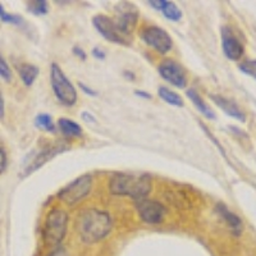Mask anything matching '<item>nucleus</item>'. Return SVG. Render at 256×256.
<instances>
[{
  "mask_svg": "<svg viewBox=\"0 0 256 256\" xmlns=\"http://www.w3.org/2000/svg\"><path fill=\"white\" fill-rule=\"evenodd\" d=\"M152 177L146 173H116L110 178L109 190L113 195L145 198L152 191Z\"/></svg>",
  "mask_w": 256,
  "mask_h": 256,
  "instance_id": "f257e3e1",
  "label": "nucleus"
},
{
  "mask_svg": "<svg viewBox=\"0 0 256 256\" xmlns=\"http://www.w3.org/2000/svg\"><path fill=\"white\" fill-rule=\"evenodd\" d=\"M113 220L106 212L88 209L80 218V234L84 244H96L110 233Z\"/></svg>",
  "mask_w": 256,
  "mask_h": 256,
  "instance_id": "f03ea898",
  "label": "nucleus"
},
{
  "mask_svg": "<svg viewBox=\"0 0 256 256\" xmlns=\"http://www.w3.org/2000/svg\"><path fill=\"white\" fill-rule=\"evenodd\" d=\"M68 226V214L59 208H54L46 216L42 236L50 246H56L63 241Z\"/></svg>",
  "mask_w": 256,
  "mask_h": 256,
  "instance_id": "7ed1b4c3",
  "label": "nucleus"
},
{
  "mask_svg": "<svg viewBox=\"0 0 256 256\" xmlns=\"http://www.w3.org/2000/svg\"><path fill=\"white\" fill-rule=\"evenodd\" d=\"M50 82H52V91L56 94V99L62 104L67 105V106H72L76 104V88L56 63H52V68H50Z\"/></svg>",
  "mask_w": 256,
  "mask_h": 256,
  "instance_id": "20e7f679",
  "label": "nucleus"
},
{
  "mask_svg": "<svg viewBox=\"0 0 256 256\" xmlns=\"http://www.w3.org/2000/svg\"><path fill=\"white\" fill-rule=\"evenodd\" d=\"M92 24L95 30L106 41H110L113 44H120L128 46L132 44V36L126 35L116 26L113 18H109L104 14H96L92 18Z\"/></svg>",
  "mask_w": 256,
  "mask_h": 256,
  "instance_id": "39448f33",
  "label": "nucleus"
},
{
  "mask_svg": "<svg viewBox=\"0 0 256 256\" xmlns=\"http://www.w3.org/2000/svg\"><path fill=\"white\" fill-rule=\"evenodd\" d=\"M92 187V177L90 174H84L70 182L67 187L60 190L58 198L67 205H74L88 196Z\"/></svg>",
  "mask_w": 256,
  "mask_h": 256,
  "instance_id": "423d86ee",
  "label": "nucleus"
},
{
  "mask_svg": "<svg viewBox=\"0 0 256 256\" xmlns=\"http://www.w3.org/2000/svg\"><path fill=\"white\" fill-rule=\"evenodd\" d=\"M141 38L145 41V44L152 46L160 54H166L172 49L173 41L166 30L160 28L158 26H148L141 31Z\"/></svg>",
  "mask_w": 256,
  "mask_h": 256,
  "instance_id": "0eeeda50",
  "label": "nucleus"
},
{
  "mask_svg": "<svg viewBox=\"0 0 256 256\" xmlns=\"http://www.w3.org/2000/svg\"><path fill=\"white\" fill-rule=\"evenodd\" d=\"M136 209L140 218L148 224L162 223L166 216V208L162 202L152 198L136 200Z\"/></svg>",
  "mask_w": 256,
  "mask_h": 256,
  "instance_id": "6e6552de",
  "label": "nucleus"
},
{
  "mask_svg": "<svg viewBox=\"0 0 256 256\" xmlns=\"http://www.w3.org/2000/svg\"><path fill=\"white\" fill-rule=\"evenodd\" d=\"M113 20L123 34L132 36V32L138 20V10L134 4L127 2L116 4V17Z\"/></svg>",
  "mask_w": 256,
  "mask_h": 256,
  "instance_id": "1a4fd4ad",
  "label": "nucleus"
},
{
  "mask_svg": "<svg viewBox=\"0 0 256 256\" xmlns=\"http://www.w3.org/2000/svg\"><path fill=\"white\" fill-rule=\"evenodd\" d=\"M159 74L163 77L164 81L178 88H184L187 86V74L184 68L177 62L172 59H166L158 67Z\"/></svg>",
  "mask_w": 256,
  "mask_h": 256,
  "instance_id": "9d476101",
  "label": "nucleus"
},
{
  "mask_svg": "<svg viewBox=\"0 0 256 256\" xmlns=\"http://www.w3.org/2000/svg\"><path fill=\"white\" fill-rule=\"evenodd\" d=\"M222 34V48L224 56L230 60H238L244 56V45L241 41L234 36L232 30L227 26H223L220 30Z\"/></svg>",
  "mask_w": 256,
  "mask_h": 256,
  "instance_id": "9b49d317",
  "label": "nucleus"
},
{
  "mask_svg": "<svg viewBox=\"0 0 256 256\" xmlns=\"http://www.w3.org/2000/svg\"><path fill=\"white\" fill-rule=\"evenodd\" d=\"M64 150H67V146L60 142L54 144V145H50L48 146V148H45L44 150L38 152V154L32 159L31 163L24 169V174L22 176H30L32 172H35V170H38L40 166H44L46 162H49L50 159H52L56 155L63 152Z\"/></svg>",
  "mask_w": 256,
  "mask_h": 256,
  "instance_id": "f8f14e48",
  "label": "nucleus"
},
{
  "mask_svg": "<svg viewBox=\"0 0 256 256\" xmlns=\"http://www.w3.org/2000/svg\"><path fill=\"white\" fill-rule=\"evenodd\" d=\"M210 99L216 102L219 108H220L224 113L227 114V116H230V118H234V120H240V122L242 123L246 120V116H244V113L241 110V108L237 105L236 102L227 99V98H224V96L214 95V94L210 95Z\"/></svg>",
  "mask_w": 256,
  "mask_h": 256,
  "instance_id": "ddd939ff",
  "label": "nucleus"
},
{
  "mask_svg": "<svg viewBox=\"0 0 256 256\" xmlns=\"http://www.w3.org/2000/svg\"><path fill=\"white\" fill-rule=\"evenodd\" d=\"M216 212H218L219 216L223 219L227 226L230 227V230H232V233L234 236H240L242 233V220L238 216H236L234 212H230L227 206L224 204H218L216 206Z\"/></svg>",
  "mask_w": 256,
  "mask_h": 256,
  "instance_id": "4468645a",
  "label": "nucleus"
},
{
  "mask_svg": "<svg viewBox=\"0 0 256 256\" xmlns=\"http://www.w3.org/2000/svg\"><path fill=\"white\" fill-rule=\"evenodd\" d=\"M187 96H188V99L194 102V105H195L196 108L200 110V113L204 114V116H206V118H209V120H216V113H214V110H212L209 105L202 100V98L198 95V92L195 88H190V90L187 91Z\"/></svg>",
  "mask_w": 256,
  "mask_h": 256,
  "instance_id": "2eb2a0df",
  "label": "nucleus"
},
{
  "mask_svg": "<svg viewBox=\"0 0 256 256\" xmlns=\"http://www.w3.org/2000/svg\"><path fill=\"white\" fill-rule=\"evenodd\" d=\"M58 127L66 137H80L82 134L81 126L68 118H60L58 120Z\"/></svg>",
  "mask_w": 256,
  "mask_h": 256,
  "instance_id": "dca6fc26",
  "label": "nucleus"
},
{
  "mask_svg": "<svg viewBox=\"0 0 256 256\" xmlns=\"http://www.w3.org/2000/svg\"><path fill=\"white\" fill-rule=\"evenodd\" d=\"M18 72H20V77L22 80L24 84H26L27 88L32 86L35 80L38 78V67L34 66V64H24V66H20L18 68Z\"/></svg>",
  "mask_w": 256,
  "mask_h": 256,
  "instance_id": "f3484780",
  "label": "nucleus"
},
{
  "mask_svg": "<svg viewBox=\"0 0 256 256\" xmlns=\"http://www.w3.org/2000/svg\"><path fill=\"white\" fill-rule=\"evenodd\" d=\"M158 95L163 102H166V104L173 105V106H184V100L178 95L177 92H174L173 90L168 88H164V86H160L158 88Z\"/></svg>",
  "mask_w": 256,
  "mask_h": 256,
  "instance_id": "a211bd4d",
  "label": "nucleus"
},
{
  "mask_svg": "<svg viewBox=\"0 0 256 256\" xmlns=\"http://www.w3.org/2000/svg\"><path fill=\"white\" fill-rule=\"evenodd\" d=\"M27 10L34 16H44L49 12V4L45 0H34L27 3Z\"/></svg>",
  "mask_w": 256,
  "mask_h": 256,
  "instance_id": "6ab92c4d",
  "label": "nucleus"
},
{
  "mask_svg": "<svg viewBox=\"0 0 256 256\" xmlns=\"http://www.w3.org/2000/svg\"><path fill=\"white\" fill-rule=\"evenodd\" d=\"M164 17L169 20H173V22H178V20L182 18V12L180 9L176 6L173 2H166V6L162 9Z\"/></svg>",
  "mask_w": 256,
  "mask_h": 256,
  "instance_id": "aec40b11",
  "label": "nucleus"
},
{
  "mask_svg": "<svg viewBox=\"0 0 256 256\" xmlns=\"http://www.w3.org/2000/svg\"><path fill=\"white\" fill-rule=\"evenodd\" d=\"M35 124L36 127H38L40 130H44V131H56V124L52 122V116H49V114H38L35 118Z\"/></svg>",
  "mask_w": 256,
  "mask_h": 256,
  "instance_id": "412c9836",
  "label": "nucleus"
},
{
  "mask_svg": "<svg viewBox=\"0 0 256 256\" xmlns=\"http://www.w3.org/2000/svg\"><path fill=\"white\" fill-rule=\"evenodd\" d=\"M0 14H2V20L4 24H20L24 22L22 17L20 14H10V13L4 10V6H0Z\"/></svg>",
  "mask_w": 256,
  "mask_h": 256,
  "instance_id": "4be33fe9",
  "label": "nucleus"
},
{
  "mask_svg": "<svg viewBox=\"0 0 256 256\" xmlns=\"http://www.w3.org/2000/svg\"><path fill=\"white\" fill-rule=\"evenodd\" d=\"M240 70L256 80V60H246L240 64Z\"/></svg>",
  "mask_w": 256,
  "mask_h": 256,
  "instance_id": "5701e85b",
  "label": "nucleus"
},
{
  "mask_svg": "<svg viewBox=\"0 0 256 256\" xmlns=\"http://www.w3.org/2000/svg\"><path fill=\"white\" fill-rule=\"evenodd\" d=\"M0 74H2V78L6 82L12 81V70L9 68L8 63L6 62L4 56L0 58Z\"/></svg>",
  "mask_w": 256,
  "mask_h": 256,
  "instance_id": "b1692460",
  "label": "nucleus"
},
{
  "mask_svg": "<svg viewBox=\"0 0 256 256\" xmlns=\"http://www.w3.org/2000/svg\"><path fill=\"white\" fill-rule=\"evenodd\" d=\"M0 155H2V164H0V173H4L6 169V163H8V160H6V152L4 150V148L2 146L0 148Z\"/></svg>",
  "mask_w": 256,
  "mask_h": 256,
  "instance_id": "393cba45",
  "label": "nucleus"
},
{
  "mask_svg": "<svg viewBox=\"0 0 256 256\" xmlns=\"http://www.w3.org/2000/svg\"><path fill=\"white\" fill-rule=\"evenodd\" d=\"M148 4L152 6L154 9H158V10H162V9L166 6V0H150Z\"/></svg>",
  "mask_w": 256,
  "mask_h": 256,
  "instance_id": "a878e982",
  "label": "nucleus"
},
{
  "mask_svg": "<svg viewBox=\"0 0 256 256\" xmlns=\"http://www.w3.org/2000/svg\"><path fill=\"white\" fill-rule=\"evenodd\" d=\"M92 52V56H95L96 59H100V60H104L105 56H105L104 50H102V48H99V46L94 48L92 52Z\"/></svg>",
  "mask_w": 256,
  "mask_h": 256,
  "instance_id": "bb28decb",
  "label": "nucleus"
},
{
  "mask_svg": "<svg viewBox=\"0 0 256 256\" xmlns=\"http://www.w3.org/2000/svg\"><path fill=\"white\" fill-rule=\"evenodd\" d=\"M78 86H80V88H81V90L84 91V94H88V96H96V95H98V92H96V91H94L92 88H90L88 86H86L84 82H78Z\"/></svg>",
  "mask_w": 256,
  "mask_h": 256,
  "instance_id": "cd10ccee",
  "label": "nucleus"
},
{
  "mask_svg": "<svg viewBox=\"0 0 256 256\" xmlns=\"http://www.w3.org/2000/svg\"><path fill=\"white\" fill-rule=\"evenodd\" d=\"M72 52H73V54L78 56L80 59H82V60H86V52H84V49H82V48L73 46Z\"/></svg>",
  "mask_w": 256,
  "mask_h": 256,
  "instance_id": "c85d7f7f",
  "label": "nucleus"
},
{
  "mask_svg": "<svg viewBox=\"0 0 256 256\" xmlns=\"http://www.w3.org/2000/svg\"><path fill=\"white\" fill-rule=\"evenodd\" d=\"M134 95L140 96L142 99H152V95L148 92H145V91H141V90H136L134 91Z\"/></svg>",
  "mask_w": 256,
  "mask_h": 256,
  "instance_id": "c756f323",
  "label": "nucleus"
},
{
  "mask_svg": "<svg viewBox=\"0 0 256 256\" xmlns=\"http://www.w3.org/2000/svg\"><path fill=\"white\" fill-rule=\"evenodd\" d=\"M82 118H84V120H86V122L95 123V120H94L92 114L88 113V112H84V113H82Z\"/></svg>",
  "mask_w": 256,
  "mask_h": 256,
  "instance_id": "7c9ffc66",
  "label": "nucleus"
},
{
  "mask_svg": "<svg viewBox=\"0 0 256 256\" xmlns=\"http://www.w3.org/2000/svg\"><path fill=\"white\" fill-rule=\"evenodd\" d=\"M50 256H67V252H66V250H64V248H56V251H54V252L52 254V255Z\"/></svg>",
  "mask_w": 256,
  "mask_h": 256,
  "instance_id": "2f4dec72",
  "label": "nucleus"
},
{
  "mask_svg": "<svg viewBox=\"0 0 256 256\" xmlns=\"http://www.w3.org/2000/svg\"><path fill=\"white\" fill-rule=\"evenodd\" d=\"M0 116H2V120L4 118V98H3V95L0 96Z\"/></svg>",
  "mask_w": 256,
  "mask_h": 256,
  "instance_id": "473e14b6",
  "label": "nucleus"
}]
</instances>
